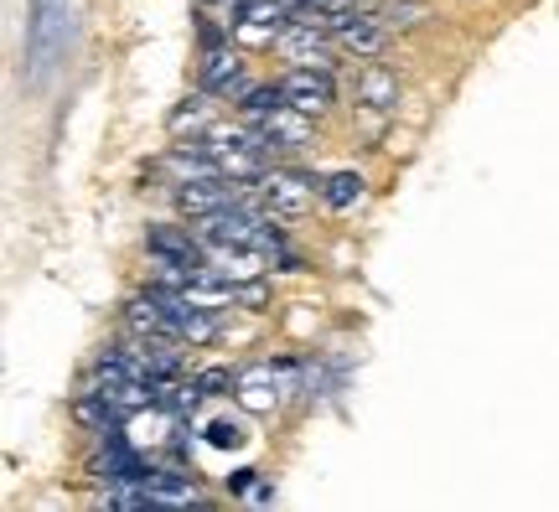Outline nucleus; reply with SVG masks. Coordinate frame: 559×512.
Instances as JSON below:
<instances>
[{"mask_svg": "<svg viewBox=\"0 0 559 512\" xmlns=\"http://www.w3.org/2000/svg\"><path fill=\"white\" fill-rule=\"evenodd\" d=\"M218 94H207V88H198V94H187L181 99V109L171 115V135H187V130H198V135H207L213 124H218Z\"/></svg>", "mask_w": 559, "mask_h": 512, "instance_id": "ddd939ff", "label": "nucleus"}, {"mask_svg": "<svg viewBox=\"0 0 559 512\" xmlns=\"http://www.w3.org/2000/svg\"><path fill=\"white\" fill-rule=\"evenodd\" d=\"M202 145H207V156H213V166H218L228 181H260L264 171H270V151H264L260 130L243 119V124H213L207 135H202Z\"/></svg>", "mask_w": 559, "mask_h": 512, "instance_id": "f257e3e1", "label": "nucleus"}, {"mask_svg": "<svg viewBox=\"0 0 559 512\" xmlns=\"http://www.w3.org/2000/svg\"><path fill=\"white\" fill-rule=\"evenodd\" d=\"M73 419H79L83 430H109V425H115V409H109L94 389H83V394L73 398Z\"/></svg>", "mask_w": 559, "mask_h": 512, "instance_id": "a211bd4d", "label": "nucleus"}, {"mask_svg": "<svg viewBox=\"0 0 559 512\" xmlns=\"http://www.w3.org/2000/svg\"><path fill=\"white\" fill-rule=\"evenodd\" d=\"M362 192H368V181L358 177V171H337V177L321 181V202L326 207H337V213H347V207H358Z\"/></svg>", "mask_w": 559, "mask_h": 512, "instance_id": "dca6fc26", "label": "nucleus"}, {"mask_svg": "<svg viewBox=\"0 0 559 512\" xmlns=\"http://www.w3.org/2000/svg\"><path fill=\"white\" fill-rule=\"evenodd\" d=\"M202 88L218 94V99H239L243 94V52L234 41L202 47Z\"/></svg>", "mask_w": 559, "mask_h": 512, "instance_id": "9d476101", "label": "nucleus"}, {"mask_svg": "<svg viewBox=\"0 0 559 512\" xmlns=\"http://www.w3.org/2000/svg\"><path fill=\"white\" fill-rule=\"evenodd\" d=\"M198 11H213V16H218V11H239V0H198Z\"/></svg>", "mask_w": 559, "mask_h": 512, "instance_id": "412c9836", "label": "nucleus"}, {"mask_svg": "<svg viewBox=\"0 0 559 512\" xmlns=\"http://www.w3.org/2000/svg\"><path fill=\"white\" fill-rule=\"evenodd\" d=\"M228 26H234V37L254 41V47H275L280 32L290 26V5L285 0H239Z\"/></svg>", "mask_w": 559, "mask_h": 512, "instance_id": "0eeeda50", "label": "nucleus"}, {"mask_svg": "<svg viewBox=\"0 0 559 512\" xmlns=\"http://www.w3.org/2000/svg\"><path fill=\"white\" fill-rule=\"evenodd\" d=\"M332 37H337V47H342V58H358V62H373V58H383L389 52V41H394V32L383 26L373 11H347L342 21H332Z\"/></svg>", "mask_w": 559, "mask_h": 512, "instance_id": "20e7f679", "label": "nucleus"}, {"mask_svg": "<svg viewBox=\"0 0 559 512\" xmlns=\"http://www.w3.org/2000/svg\"><path fill=\"white\" fill-rule=\"evenodd\" d=\"M198 389H202V394H218V389H239V373H228V368H202V373H198Z\"/></svg>", "mask_w": 559, "mask_h": 512, "instance_id": "aec40b11", "label": "nucleus"}, {"mask_svg": "<svg viewBox=\"0 0 559 512\" xmlns=\"http://www.w3.org/2000/svg\"><path fill=\"white\" fill-rule=\"evenodd\" d=\"M368 5H383V0H368Z\"/></svg>", "mask_w": 559, "mask_h": 512, "instance_id": "5701e85b", "label": "nucleus"}, {"mask_svg": "<svg viewBox=\"0 0 559 512\" xmlns=\"http://www.w3.org/2000/svg\"><path fill=\"white\" fill-rule=\"evenodd\" d=\"M145 487L156 502H187V497H198V476H187L181 466H160V472L145 476Z\"/></svg>", "mask_w": 559, "mask_h": 512, "instance_id": "2eb2a0df", "label": "nucleus"}, {"mask_svg": "<svg viewBox=\"0 0 559 512\" xmlns=\"http://www.w3.org/2000/svg\"><path fill=\"white\" fill-rule=\"evenodd\" d=\"M145 254L177 259L187 270H207V243L198 238V228H181V223H151L145 228Z\"/></svg>", "mask_w": 559, "mask_h": 512, "instance_id": "6e6552de", "label": "nucleus"}, {"mask_svg": "<svg viewBox=\"0 0 559 512\" xmlns=\"http://www.w3.org/2000/svg\"><path fill=\"white\" fill-rule=\"evenodd\" d=\"M41 5H47V0H41Z\"/></svg>", "mask_w": 559, "mask_h": 512, "instance_id": "b1692460", "label": "nucleus"}, {"mask_svg": "<svg viewBox=\"0 0 559 512\" xmlns=\"http://www.w3.org/2000/svg\"><path fill=\"white\" fill-rule=\"evenodd\" d=\"M120 326L135 336V342H151V336H177V321H171V306H166L160 290H145V296L124 300Z\"/></svg>", "mask_w": 559, "mask_h": 512, "instance_id": "1a4fd4ad", "label": "nucleus"}, {"mask_svg": "<svg viewBox=\"0 0 559 512\" xmlns=\"http://www.w3.org/2000/svg\"><path fill=\"white\" fill-rule=\"evenodd\" d=\"M280 94H285V104H296L300 115L321 119L337 104V83H332V68H285L280 73Z\"/></svg>", "mask_w": 559, "mask_h": 512, "instance_id": "423d86ee", "label": "nucleus"}, {"mask_svg": "<svg viewBox=\"0 0 559 512\" xmlns=\"http://www.w3.org/2000/svg\"><path fill=\"white\" fill-rule=\"evenodd\" d=\"M260 140H264V151H270V160L280 156H300L311 140H317V124H311V115H300L296 104H280L275 115H264L260 124Z\"/></svg>", "mask_w": 559, "mask_h": 512, "instance_id": "39448f33", "label": "nucleus"}, {"mask_svg": "<svg viewBox=\"0 0 559 512\" xmlns=\"http://www.w3.org/2000/svg\"><path fill=\"white\" fill-rule=\"evenodd\" d=\"M239 115L249 119V124H260L264 115H275L280 104H285V94H280V83H260V88H249V94H239Z\"/></svg>", "mask_w": 559, "mask_h": 512, "instance_id": "f3484780", "label": "nucleus"}, {"mask_svg": "<svg viewBox=\"0 0 559 512\" xmlns=\"http://www.w3.org/2000/svg\"><path fill=\"white\" fill-rule=\"evenodd\" d=\"M275 52L290 62V68H332V62L342 58L332 26L317 16H290V26H285L275 41Z\"/></svg>", "mask_w": 559, "mask_h": 512, "instance_id": "f03ea898", "label": "nucleus"}, {"mask_svg": "<svg viewBox=\"0 0 559 512\" xmlns=\"http://www.w3.org/2000/svg\"><path fill=\"white\" fill-rule=\"evenodd\" d=\"M275 362H249L239 368V398L243 409H275L280 404V389H275Z\"/></svg>", "mask_w": 559, "mask_h": 512, "instance_id": "f8f14e48", "label": "nucleus"}, {"mask_svg": "<svg viewBox=\"0 0 559 512\" xmlns=\"http://www.w3.org/2000/svg\"><path fill=\"white\" fill-rule=\"evenodd\" d=\"M373 16L389 26V32H419L430 21V5L425 0H383V5H368Z\"/></svg>", "mask_w": 559, "mask_h": 512, "instance_id": "4468645a", "label": "nucleus"}, {"mask_svg": "<svg viewBox=\"0 0 559 512\" xmlns=\"http://www.w3.org/2000/svg\"><path fill=\"white\" fill-rule=\"evenodd\" d=\"M254 487V472H239V476H228V492H249Z\"/></svg>", "mask_w": 559, "mask_h": 512, "instance_id": "4be33fe9", "label": "nucleus"}, {"mask_svg": "<svg viewBox=\"0 0 559 512\" xmlns=\"http://www.w3.org/2000/svg\"><path fill=\"white\" fill-rule=\"evenodd\" d=\"M202 434L213 440V445H243L249 430H243L239 419H202Z\"/></svg>", "mask_w": 559, "mask_h": 512, "instance_id": "6ab92c4d", "label": "nucleus"}, {"mask_svg": "<svg viewBox=\"0 0 559 512\" xmlns=\"http://www.w3.org/2000/svg\"><path fill=\"white\" fill-rule=\"evenodd\" d=\"M353 99H358V109L394 115V109H400V73H394V68H383L379 58L362 62L358 79H353Z\"/></svg>", "mask_w": 559, "mask_h": 512, "instance_id": "9b49d317", "label": "nucleus"}, {"mask_svg": "<svg viewBox=\"0 0 559 512\" xmlns=\"http://www.w3.org/2000/svg\"><path fill=\"white\" fill-rule=\"evenodd\" d=\"M317 198H321L317 177L300 171V166H290V160H285V166H270L260 177V202L275 217H306L317 207Z\"/></svg>", "mask_w": 559, "mask_h": 512, "instance_id": "7ed1b4c3", "label": "nucleus"}]
</instances>
